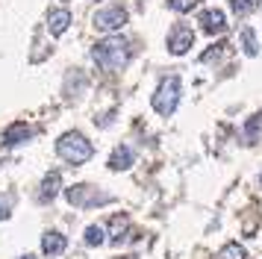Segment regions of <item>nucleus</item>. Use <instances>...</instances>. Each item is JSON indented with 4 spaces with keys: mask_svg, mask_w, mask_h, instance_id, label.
<instances>
[{
    "mask_svg": "<svg viewBox=\"0 0 262 259\" xmlns=\"http://www.w3.org/2000/svg\"><path fill=\"white\" fill-rule=\"evenodd\" d=\"M68 27H71V12L68 9H50L48 12V33L50 35L68 33Z\"/></svg>",
    "mask_w": 262,
    "mask_h": 259,
    "instance_id": "nucleus-10",
    "label": "nucleus"
},
{
    "mask_svg": "<svg viewBox=\"0 0 262 259\" xmlns=\"http://www.w3.org/2000/svg\"><path fill=\"white\" fill-rule=\"evenodd\" d=\"M250 3H253V6H259V3H262V0H250Z\"/></svg>",
    "mask_w": 262,
    "mask_h": 259,
    "instance_id": "nucleus-23",
    "label": "nucleus"
},
{
    "mask_svg": "<svg viewBox=\"0 0 262 259\" xmlns=\"http://www.w3.org/2000/svg\"><path fill=\"white\" fill-rule=\"evenodd\" d=\"M238 47H242L248 56H256V53H259V41H256V33H253L250 27H242V30H238Z\"/></svg>",
    "mask_w": 262,
    "mask_h": 259,
    "instance_id": "nucleus-13",
    "label": "nucleus"
},
{
    "mask_svg": "<svg viewBox=\"0 0 262 259\" xmlns=\"http://www.w3.org/2000/svg\"><path fill=\"white\" fill-rule=\"evenodd\" d=\"M124 235H127V218H115V221H112V235H109V242L118 245Z\"/></svg>",
    "mask_w": 262,
    "mask_h": 259,
    "instance_id": "nucleus-16",
    "label": "nucleus"
},
{
    "mask_svg": "<svg viewBox=\"0 0 262 259\" xmlns=\"http://www.w3.org/2000/svg\"><path fill=\"white\" fill-rule=\"evenodd\" d=\"M92 59L97 62V68L103 71H121L130 62V41H124L118 35H109L103 41H97L92 47Z\"/></svg>",
    "mask_w": 262,
    "mask_h": 259,
    "instance_id": "nucleus-1",
    "label": "nucleus"
},
{
    "mask_svg": "<svg viewBox=\"0 0 262 259\" xmlns=\"http://www.w3.org/2000/svg\"><path fill=\"white\" fill-rule=\"evenodd\" d=\"M230 6H233V12H236V15H242V18H245V15H250V12L256 9L250 0H230Z\"/></svg>",
    "mask_w": 262,
    "mask_h": 259,
    "instance_id": "nucleus-18",
    "label": "nucleus"
},
{
    "mask_svg": "<svg viewBox=\"0 0 262 259\" xmlns=\"http://www.w3.org/2000/svg\"><path fill=\"white\" fill-rule=\"evenodd\" d=\"M127 9L124 6H118V3H112V6H103V9L95 12V18H92V24H95L97 33H115V30H121L124 24H127Z\"/></svg>",
    "mask_w": 262,
    "mask_h": 259,
    "instance_id": "nucleus-5",
    "label": "nucleus"
},
{
    "mask_svg": "<svg viewBox=\"0 0 262 259\" xmlns=\"http://www.w3.org/2000/svg\"><path fill=\"white\" fill-rule=\"evenodd\" d=\"M168 6L183 15V12H191V9H194V6H198V0H168Z\"/></svg>",
    "mask_w": 262,
    "mask_h": 259,
    "instance_id": "nucleus-19",
    "label": "nucleus"
},
{
    "mask_svg": "<svg viewBox=\"0 0 262 259\" xmlns=\"http://www.w3.org/2000/svg\"><path fill=\"white\" fill-rule=\"evenodd\" d=\"M59 188H62V177L56 174V171H50V174L41 180V188H38V200H41V203H50V200L59 195Z\"/></svg>",
    "mask_w": 262,
    "mask_h": 259,
    "instance_id": "nucleus-11",
    "label": "nucleus"
},
{
    "mask_svg": "<svg viewBox=\"0 0 262 259\" xmlns=\"http://www.w3.org/2000/svg\"><path fill=\"white\" fill-rule=\"evenodd\" d=\"M191 45H194V30L186 27V24H177V27H171V33H168V53L171 56H183V53H189Z\"/></svg>",
    "mask_w": 262,
    "mask_h": 259,
    "instance_id": "nucleus-6",
    "label": "nucleus"
},
{
    "mask_svg": "<svg viewBox=\"0 0 262 259\" xmlns=\"http://www.w3.org/2000/svg\"><path fill=\"white\" fill-rule=\"evenodd\" d=\"M56 153H59L68 165H85L89 159H92L95 147H92V141L85 139L83 133L71 130V133H62L59 136V141H56Z\"/></svg>",
    "mask_w": 262,
    "mask_h": 259,
    "instance_id": "nucleus-2",
    "label": "nucleus"
},
{
    "mask_svg": "<svg viewBox=\"0 0 262 259\" xmlns=\"http://www.w3.org/2000/svg\"><path fill=\"white\" fill-rule=\"evenodd\" d=\"M245 256H248V253H245L242 245H224L218 250V259H245Z\"/></svg>",
    "mask_w": 262,
    "mask_h": 259,
    "instance_id": "nucleus-15",
    "label": "nucleus"
},
{
    "mask_svg": "<svg viewBox=\"0 0 262 259\" xmlns=\"http://www.w3.org/2000/svg\"><path fill=\"white\" fill-rule=\"evenodd\" d=\"M133 162H136V153H133L130 144H118L112 150V156H109V168L112 171H130Z\"/></svg>",
    "mask_w": 262,
    "mask_h": 259,
    "instance_id": "nucleus-8",
    "label": "nucleus"
},
{
    "mask_svg": "<svg viewBox=\"0 0 262 259\" xmlns=\"http://www.w3.org/2000/svg\"><path fill=\"white\" fill-rule=\"evenodd\" d=\"M245 133H248V139H259L262 136V115H253L245 124Z\"/></svg>",
    "mask_w": 262,
    "mask_h": 259,
    "instance_id": "nucleus-17",
    "label": "nucleus"
},
{
    "mask_svg": "<svg viewBox=\"0 0 262 259\" xmlns=\"http://www.w3.org/2000/svg\"><path fill=\"white\" fill-rule=\"evenodd\" d=\"M68 247V239L56 230H48V233L41 235V253L45 256H62V250Z\"/></svg>",
    "mask_w": 262,
    "mask_h": 259,
    "instance_id": "nucleus-9",
    "label": "nucleus"
},
{
    "mask_svg": "<svg viewBox=\"0 0 262 259\" xmlns=\"http://www.w3.org/2000/svg\"><path fill=\"white\" fill-rule=\"evenodd\" d=\"M30 136H33V130L27 127V124H12V127L3 133V144H6V147H15V144L30 141Z\"/></svg>",
    "mask_w": 262,
    "mask_h": 259,
    "instance_id": "nucleus-12",
    "label": "nucleus"
},
{
    "mask_svg": "<svg viewBox=\"0 0 262 259\" xmlns=\"http://www.w3.org/2000/svg\"><path fill=\"white\" fill-rule=\"evenodd\" d=\"M180 97H183V82H180L177 74H171V77H162L159 85H156L154 92V109L159 115H174L180 106Z\"/></svg>",
    "mask_w": 262,
    "mask_h": 259,
    "instance_id": "nucleus-3",
    "label": "nucleus"
},
{
    "mask_svg": "<svg viewBox=\"0 0 262 259\" xmlns=\"http://www.w3.org/2000/svg\"><path fill=\"white\" fill-rule=\"evenodd\" d=\"M9 206H12V198H0V218L9 215Z\"/></svg>",
    "mask_w": 262,
    "mask_h": 259,
    "instance_id": "nucleus-20",
    "label": "nucleus"
},
{
    "mask_svg": "<svg viewBox=\"0 0 262 259\" xmlns=\"http://www.w3.org/2000/svg\"><path fill=\"white\" fill-rule=\"evenodd\" d=\"M83 242H85L89 247H100V245H106V230H103L100 224H92V227H85Z\"/></svg>",
    "mask_w": 262,
    "mask_h": 259,
    "instance_id": "nucleus-14",
    "label": "nucleus"
},
{
    "mask_svg": "<svg viewBox=\"0 0 262 259\" xmlns=\"http://www.w3.org/2000/svg\"><path fill=\"white\" fill-rule=\"evenodd\" d=\"M18 259H36V256H33V253H24V256H18Z\"/></svg>",
    "mask_w": 262,
    "mask_h": 259,
    "instance_id": "nucleus-22",
    "label": "nucleus"
},
{
    "mask_svg": "<svg viewBox=\"0 0 262 259\" xmlns=\"http://www.w3.org/2000/svg\"><path fill=\"white\" fill-rule=\"evenodd\" d=\"M212 59H221V47H218V50H206V53H203V62H212Z\"/></svg>",
    "mask_w": 262,
    "mask_h": 259,
    "instance_id": "nucleus-21",
    "label": "nucleus"
},
{
    "mask_svg": "<svg viewBox=\"0 0 262 259\" xmlns=\"http://www.w3.org/2000/svg\"><path fill=\"white\" fill-rule=\"evenodd\" d=\"M201 27L206 35H224L227 33V15L221 9H203L201 12Z\"/></svg>",
    "mask_w": 262,
    "mask_h": 259,
    "instance_id": "nucleus-7",
    "label": "nucleus"
},
{
    "mask_svg": "<svg viewBox=\"0 0 262 259\" xmlns=\"http://www.w3.org/2000/svg\"><path fill=\"white\" fill-rule=\"evenodd\" d=\"M65 198L71 206H80V209H92V206H100V203H109L112 195L100 191V188L89 186V183H80V186H71L65 191Z\"/></svg>",
    "mask_w": 262,
    "mask_h": 259,
    "instance_id": "nucleus-4",
    "label": "nucleus"
}]
</instances>
